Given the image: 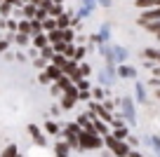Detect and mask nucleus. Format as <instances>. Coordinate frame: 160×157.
<instances>
[{"label": "nucleus", "mask_w": 160, "mask_h": 157, "mask_svg": "<svg viewBox=\"0 0 160 157\" xmlns=\"http://www.w3.org/2000/svg\"><path fill=\"white\" fill-rule=\"evenodd\" d=\"M78 138H80V145H82V148H99L101 143H104L99 136H94L92 131H80Z\"/></svg>", "instance_id": "nucleus-1"}, {"label": "nucleus", "mask_w": 160, "mask_h": 157, "mask_svg": "<svg viewBox=\"0 0 160 157\" xmlns=\"http://www.w3.org/2000/svg\"><path fill=\"white\" fill-rule=\"evenodd\" d=\"M106 145H108L118 157H127L130 155V152H127V145H122V143H120L118 138H113V136H106Z\"/></svg>", "instance_id": "nucleus-2"}, {"label": "nucleus", "mask_w": 160, "mask_h": 157, "mask_svg": "<svg viewBox=\"0 0 160 157\" xmlns=\"http://www.w3.org/2000/svg\"><path fill=\"white\" fill-rule=\"evenodd\" d=\"M75 98H78V92L73 89V92H68V94L64 96V101H61V108H71V106L75 103Z\"/></svg>", "instance_id": "nucleus-3"}, {"label": "nucleus", "mask_w": 160, "mask_h": 157, "mask_svg": "<svg viewBox=\"0 0 160 157\" xmlns=\"http://www.w3.org/2000/svg\"><path fill=\"white\" fill-rule=\"evenodd\" d=\"M45 75H47V78H50V80H59V78H61V75H64V73H61V68H57V66H47Z\"/></svg>", "instance_id": "nucleus-4"}, {"label": "nucleus", "mask_w": 160, "mask_h": 157, "mask_svg": "<svg viewBox=\"0 0 160 157\" xmlns=\"http://www.w3.org/2000/svg\"><path fill=\"white\" fill-rule=\"evenodd\" d=\"M153 19H160V7H158V10H153V12H146L144 19H141L139 24H141V26H146L148 21H153Z\"/></svg>", "instance_id": "nucleus-5"}, {"label": "nucleus", "mask_w": 160, "mask_h": 157, "mask_svg": "<svg viewBox=\"0 0 160 157\" xmlns=\"http://www.w3.org/2000/svg\"><path fill=\"white\" fill-rule=\"evenodd\" d=\"M47 42H50V40H47V35H42V33L33 38V45H35L38 49H45V47H47Z\"/></svg>", "instance_id": "nucleus-6"}, {"label": "nucleus", "mask_w": 160, "mask_h": 157, "mask_svg": "<svg viewBox=\"0 0 160 157\" xmlns=\"http://www.w3.org/2000/svg\"><path fill=\"white\" fill-rule=\"evenodd\" d=\"M28 131H31V136L35 138V143H40V145H45V138L40 136V129L35 127V124H31V127H28Z\"/></svg>", "instance_id": "nucleus-7"}, {"label": "nucleus", "mask_w": 160, "mask_h": 157, "mask_svg": "<svg viewBox=\"0 0 160 157\" xmlns=\"http://www.w3.org/2000/svg\"><path fill=\"white\" fill-rule=\"evenodd\" d=\"M47 40L54 42V45H59V42H64V33H61V31H52V33L47 35Z\"/></svg>", "instance_id": "nucleus-8"}, {"label": "nucleus", "mask_w": 160, "mask_h": 157, "mask_svg": "<svg viewBox=\"0 0 160 157\" xmlns=\"http://www.w3.org/2000/svg\"><path fill=\"white\" fill-rule=\"evenodd\" d=\"M42 31H57V19H52V17H47L45 21H42Z\"/></svg>", "instance_id": "nucleus-9"}, {"label": "nucleus", "mask_w": 160, "mask_h": 157, "mask_svg": "<svg viewBox=\"0 0 160 157\" xmlns=\"http://www.w3.org/2000/svg\"><path fill=\"white\" fill-rule=\"evenodd\" d=\"M17 33H24V35H31V21H28V19L19 21V28H17Z\"/></svg>", "instance_id": "nucleus-10"}, {"label": "nucleus", "mask_w": 160, "mask_h": 157, "mask_svg": "<svg viewBox=\"0 0 160 157\" xmlns=\"http://www.w3.org/2000/svg\"><path fill=\"white\" fill-rule=\"evenodd\" d=\"M35 12H38V7H35V5H24V17H26L28 21H33Z\"/></svg>", "instance_id": "nucleus-11"}, {"label": "nucleus", "mask_w": 160, "mask_h": 157, "mask_svg": "<svg viewBox=\"0 0 160 157\" xmlns=\"http://www.w3.org/2000/svg\"><path fill=\"white\" fill-rule=\"evenodd\" d=\"M137 5H139V7H144V10H151V7L160 5V0H137Z\"/></svg>", "instance_id": "nucleus-12"}, {"label": "nucleus", "mask_w": 160, "mask_h": 157, "mask_svg": "<svg viewBox=\"0 0 160 157\" xmlns=\"http://www.w3.org/2000/svg\"><path fill=\"white\" fill-rule=\"evenodd\" d=\"M17 155H19V150H17V145L12 143V145H7L5 150H2V155H0V157H17Z\"/></svg>", "instance_id": "nucleus-13"}, {"label": "nucleus", "mask_w": 160, "mask_h": 157, "mask_svg": "<svg viewBox=\"0 0 160 157\" xmlns=\"http://www.w3.org/2000/svg\"><path fill=\"white\" fill-rule=\"evenodd\" d=\"M66 64H68V61H66V56H61V54L52 56V66H57V68H64Z\"/></svg>", "instance_id": "nucleus-14"}, {"label": "nucleus", "mask_w": 160, "mask_h": 157, "mask_svg": "<svg viewBox=\"0 0 160 157\" xmlns=\"http://www.w3.org/2000/svg\"><path fill=\"white\" fill-rule=\"evenodd\" d=\"M10 12H12V5H7V2H0V14H2V17H10Z\"/></svg>", "instance_id": "nucleus-15"}, {"label": "nucleus", "mask_w": 160, "mask_h": 157, "mask_svg": "<svg viewBox=\"0 0 160 157\" xmlns=\"http://www.w3.org/2000/svg\"><path fill=\"white\" fill-rule=\"evenodd\" d=\"M66 26H68V17L61 14L59 19H57V28H66Z\"/></svg>", "instance_id": "nucleus-16"}, {"label": "nucleus", "mask_w": 160, "mask_h": 157, "mask_svg": "<svg viewBox=\"0 0 160 157\" xmlns=\"http://www.w3.org/2000/svg\"><path fill=\"white\" fill-rule=\"evenodd\" d=\"M17 45L26 47V45H28V35H24V33H17Z\"/></svg>", "instance_id": "nucleus-17"}, {"label": "nucleus", "mask_w": 160, "mask_h": 157, "mask_svg": "<svg viewBox=\"0 0 160 157\" xmlns=\"http://www.w3.org/2000/svg\"><path fill=\"white\" fill-rule=\"evenodd\" d=\"M50 56H52V47H50V45H47V47L42 49V56H40V59H42V61H47V59H50Z\"/></svg>", "instance_id": "nucleus-18"}, {"label": "nucleus", "mask_w": 160, "mask_h": 157, "mask_svg": "<svg viewBox=\"0 0 160 157\" xmlns=\"http://www.w3.org/2000/svg\"><path fill=\"white\" fill-rule=\"evenodd\" d=\"M66 152H68V145H66V143H59V145H57V155H66Z\"/></svg>", "instance_id": "nucleus-19"}, {"label": "nucleus", "mask_w": 160, "mask_h": 157, "mask_svg": "<svg viewBox=\"0 0 160 157\" xmlns=\"http://www.w3.org/2000/svg\"><path fill=\"white\" fill-rule=\"evenodd\" d=\"M47 131H50V134H57V124H52V122H47Z\"/></svg>", "instance_id": "nucleus-20"}, {"label": "nucleus", "mask_w": 160, "mask_h": 157, "mask_svg": "<svg viewBox=\"0 0 160 157\" xmlns=\"http://www.w3.org/2000/svg\"><path fill=\"white\" fill-rule=\"evenodd\" d=\"M64 54H66V56H73V54H75V52H73V47H71V45H66V49H64Z\"/></svg>", "instance_id": "nucleus-21"}, {"label": "nucleus", "mask_w": 160, "mask_h": 157, "mask_svg": "<svg viewBox=\"0 0 160 157\" xmlns=\"http://www.w3.org/2000/svg\"><path fill=\"white\" fill-rule=\"evenodd\" d=\"M125 136H127L125 129H118V131H115V138H125Z\"/></svg>", "instance_id": "nucleus-22"}, {"label": "nucleus", "mask_w": 160, "mask_h": 157, "mask_svg": "<svg viewBox=\"0 0 160 157\" xmlns=\"http://www.w3.org/2000/svg\"><path fill=\"white\" fill-rule=\"evenodd\" d=\"M7 45H10L7 40H0V52H5V49H7Z\"/></svg>", "instance_id": "nucleus-23"}, {"label": "nucleus", "mask_w": 160, "mask_h": 157, "mask_svg": "<svg viewBox=\"0 0 160 157\" xmlns=\"http://www.w3.org/2000/svg\"><path fill=\"white\" fill-rule=\"evenodd\" d=\"M64 40H73V33H71V31H64Z\"/></svg>", "instance_id": "nucleus-24"}, {"label": "nucleus", "mask_w": 160, "mask_h": 157, "mask_svg": "<svg viewBox=\"0 0 160 157\" xmlns=\"http://www.w3.org/2000/svg\"><path fill=\"white\" fill-rule=\"evenodd\" d=\"M19 2H21V5H24V2H26V0H19Z\"/></svg>", "instance_id": "nucleus-25"}, {"label": "nucleus", "mask_w": 160, "mask_h": 157, "mask_svg": "<svg viewBox=\"0 0 160 157\" xmlns=\"http://www.w3.org/2000/svg\"><path fill=\"white\" fill-rule=\"evenodd\" d=\"M59 157H66V155H59Z\"/></svg>", "instance_id": "nucleus-26"}, {"label": "nucleus", "mask_w": 160, "mask_h": 157, "mask_svg": "<svg viewBox=\"0 0 160 157\" xmlns=\"http://www.w3.org/2000/svg\"><path fill=\"white\" fill-rule=\"evenodd\" d=\"M158 61H160V56H158Z\"/></svg>", "instance_id": "nucleus-27"}]
</instances>
